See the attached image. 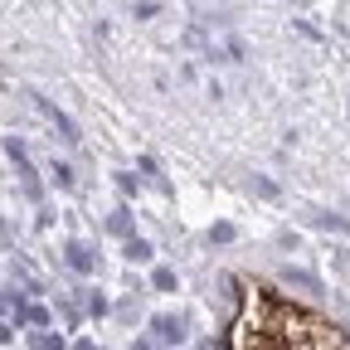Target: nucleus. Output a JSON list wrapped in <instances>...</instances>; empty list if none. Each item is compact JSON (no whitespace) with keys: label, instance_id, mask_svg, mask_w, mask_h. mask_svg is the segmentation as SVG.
<instances>
[{"label":"nucleus","instance_id":"7ed1b4c3","mask_svg":"<svg viewBox=\"0 0 350 350\" xmlns=\"http://www.w3.org/2000/svg\"><path fill=\"white\" fill-rule=\"evenodd\" d=\"M68 262H73L78 273H88V268H93V258H88V248H83V243H68Z\"/></svg>","mask_w":350,"mask_h":350},{"label":"nucleus","instance_id":"20e7f679","mask_svg":"<svg viewBox=\"0 0 350 350\" xmlns=\"http://www.w3.org/2000/svg\"><path fill=\"white\" fill-rule=\"evenodd\" d=\"M287 282H297V287H306V292H317V287H321L312 273H301V268H287Z\"/></svg>","mask_w":350,"mask_h":350},{"label":"nucleus","instance_id":"0eeeda50","mask_svg":"<svg viewBox=\"0 0 350 350\" xmlns=\"http://www.w3.org/2000/svg\"><path fill=\"white\" fill-rule=\"evenodd\" d=\"M156 287H161V292H170V287H175V273H165V268H161V273H156Z\"/></svg>","mask_w":350,"mask_h":350},{"label":"nucleus","instance_id":"39448f33","mask_svg":"<svg viewBox=\"0 0 350 350\" xmlns=\"http://www.w3.org/2000/svg\"><path fill=\"white\" fill-rule=\"evenodd\" d=\"M126 258H131V262H146V258H151V243H142V239H131V243H126Z\"/></svg>","mask_w":350,"mask_h":350},{"label":"nucleus","instance_id":"f03ea898","mask_svg":"<svg viewBox=\"0 0 350 350\" xmlns=\"http://www.w3.org/2000/svg\"><path fill=\"white\" fill-rule=\"evenodd\" d=\"M151 326H156V336H161V340H180V336H185V326L175 321V317H156Z\"/></svg>","mask_w":350,"mask_h":350},{"label":"nucleus","instance_id":"423d86ee","mask_svg":"<svg viewBox=\"0 0 350 350\" xmlns=\"http://www.w3.org/2000/svg\"><path fill=\"white\" fill-rule=\"evenodd\" d=\"M34 350H64V340L49 336V331H39V336H34Z\"/></svg>","mask_w":350,"mask_h":350},{"label":"nucleus","instance_id":"f257e3e1","mask_svg":"<svg viewBox=\"0 0 350 350\" xmlns=\"http://www.w3.org/2000/svg\"><path fill=\"white\" fill-rule=\"evenodd\" d=\"M34 107H39L44 117H49V122H54V126L64 131V142H78V126H73V122H68V117H64L59 107H49V103H44V98H34Z\"/></svg>","mask_w":350,"mask_h":350}]
</instances>
